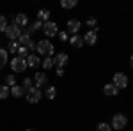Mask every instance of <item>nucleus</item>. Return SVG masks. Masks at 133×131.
<instances>
[{"instance_id": "nucleus-30", "label": "nucleus", "mask_w": 133, "mask_h": 131, "mask_svg": "<svg viewBox=\"0 0 133 131\" xmlns=\"http://www.w3.org/2000/svg\"><path fill=\"white\" fill-rule=\"evenodd\" d=\"M5 29H7V20H5V16L0 14V32H5Z\"/></svg>"}, {"instance_id": "nucleus-13", "label": "nucleus", "mask_w": 133, "mask_h": 131, "mask_svg": "<svg viewBox=\"0 0 133 131\" xmlns=\"http://www.w3.org/2000/svg\"><path fill=\"white\" fill-rule=\"evenodd\" d=\"M96 41H98V34H96V32H87V34H85V36H83V43H85V44H89V46H94V44H96Z\"/></svg>"}, {"instance_id": "nucleus-19", "label": "nucleus", "mask_w": 133, "mask_h": 131, "mask_svg": "<svg viewBox=\"0 0 133 131\" xmlns=\"http://www.w3.org/2000/svg\"><path fill=\"white\" fill-rule=\"evenodd\" d=\"M7 64V50L0 48V69H4V66Z\"/></svg>"}, {"instance_id": "nucleus-36", "label": "nucleus", "mask_w": 133, "mask_h": 131, "mask_svg": "<svg viewBox=\"0 0 133 131\" xmlns=\"http://www.w3.org/2000/svg\"><path fill=\"white\" fill-rule=\"evenodd\" d=\"M27 131H34V129H30V128H29V129H27Z\"/></svg>"}, {"instance_id": "nucleus-5", "label": "nucleus", "mask_w": 133, "mask_h": 131, "mask_svg": "<svg viewBox=\"0 0 133 131\" xmlns=\"http://www.w3.org/2000/svg\"><path fill=\"white\" fill-rule=\"evenodd\" d=\"M5 36H7L11 41H18V37L21 36V29L16 27L14 23H11V25H7V29H5Z\"/></svg>"}, {"instance_id": "nucleus-26", "label": "nucleus", "mask_w": 133, "mask_h": 131, "mask_svg": "<svg viewBox=\"0 0 133 131\" xmlns=\"http://www.w3.org/2000/svg\"><path fill=\"white\" fill-rule=\"evenodd\" d=\"M18 48H20V46H18V43H16V41L7 43V51H11V53H16V51H18Z\"/></svg>"}, {"instance_id": "nucleus-12", "label": "nucleus", "mask_w": 133, "mask_h": 131, "mask_svg": "<svg viewBox=\"0 0 133 131\" xmlns=\"http://www.w3.org/2000/svg\"><path fill=\"white\" fill-rule=\"evenodd\" d=\"M25 62H27V67H39V64H41V59L37 57V55H29L27 59H25Z\"/></svg>"}, {"instance_id": "nucleus-32", "label": "nucleus", "mask_w": 133, "mask_h": 131, "mask_svg": "<svg viewBox=\"0 0 133 131\" xmlns=\"http://www.w3.org/2000/svg\"><path fill=\"white\" fill-rule=\"evenodd\" d=\"M59 39H61L62 43H66V41H69V36H68V32H66V30L59 32Z\"/></svg>"}, {"instance_id": "nucleus-10", "label": "nucleus", "mask_w": 133, "mask_h": 131, "mask_svg": "<svg viewBox=\"0 0 133 131\" xmlns=\"http://www.w3.org/2000/svg\"><path fill=\"white\" fill-rule=\"evenodd\" d=\"M34 83H36V87H39V89H41L43 85H46V83H48L46 74L41 73V71H37V73H36V76H34Z\"/></svg>"}, {"instance_id": "nucleus-34", "label": "nucleus", "mask_w": 133, "mask_h": 131, "mask_svg": "<svg viewBox=\"0 0 133 131\" xmlns=\"http://www.w3.org/2000/svg\"><path fill=\"white\" fill-rule=\"evenodd\" d=\"M55 73H57V76H64V69H57Z\"/></svg>"}, {"instance_id": "nucleus-1", "label": "nucleus", "mask_w": 133, "mask_h": 131, "mask_svg": "<svg viewBox=\"0 0 133 131\" xmlns=\"http://www.w3.org/2000/svg\"><path fill=\"white\" fill-rule=\"evenodd\" d=\"M37 53L39 55H43V57H51L53 55V51H55V48H53V44H51L48 39H44V41H39L37 43Z\"/></svg>"}, {"instance_id": "nucleus-27", "label": "nucleus", "mask_w": 133, "mask_h": 131, "mask_svg": "<svg viewBox=\"0 0 133 131\" xmlns=\"http://www.w3.org/2000/svg\"><path fill=\"white\" fill-rule=\"evenodd\" d=\"M96 129L98 131H112V126L107 124V122H99V124L96 126Z\"/></svg>"}, {"instance_id": "nucleus-33", "label": "nucleus", "mask_w": 133, "mask_h": 131, "mask_svg": "<svg viewBox=\"0 0 133 131\" xmlns=\"http://www.w3.org/2000/svg\"><path fill=\"white\" fill-rule=\"evenodd\" d=\"M27 48H29V50H36V48H37V43H34V41H30V43L27 44Z\"/></svg>"}, {"instance_id": "nucleus-35", "label": "nucleus", "mask_w": 133, "mask_h": 131, "mask_svg": "<svg viewBox=\"0 0 133 131\" xmlns=\"http://www.w3.org/2000/svg\"><path fill=\"white\" fill-rule=\"evenodd\" d=\"M130 66H131V69H133V55H131V59H130Z\"/></svg>"}, {"instance_id": "nucleus-15", "label": "nucleus", "mask_w": 133, "mask_h": 131, "mask_svg": "<svg viewBox=\"0 0 133 131\" xmlns=\"http://www.w3.org/2000/svg\"><path fill=\"white\" fill-rule=\"evenodd\" d=\"M80 27H82V23H80L78 20H69V21H68V30L73 32V36L80 30Z\"/></svg>"}, {"instance_id": "nucleus-21", "label": "nucleus", "mask_w": 133, "mask_h": 131, "mask_svg": "<svg viewBox=\"0 0 133 131\" xmlns=\"http://www.w3.org/2000/svg\"><path fill=\"white\" fill-rule=\"evenodd\" d=\"M44 96H46L48 99H55V96H57V89H55V87H48V89L44 91Z\"/></svg>"}, {"instance_id": "nucleus-2", "label": "nucleus", "mask_w": 133, "mask_h": 131, "mask_svg": "<svg viewBox=\"0 0 133 131\" xmlns=\"http://www.w3.org/2000/svg\"><path fill=\"white\" fill-rule=\"evenodd\" d=\"M25 96H27V101H29L30 105H36V103H39V101L43 99L41 89H39V87H36V85L32 87L30 91H27V94H25Z\"/></svg>"}, {"instance_id": "nucleus-16", "label": "nucleus", "mask_w": 133, "mask_h": 131, "mask_svg": "<svg viewBox=\"0 0 133 131\" xmlns=\"http://www.w3.org/2000/svg\"><path fill=\"white\" fill-rule=\"evenodd\" d=\"M11 94H12L14 98H23L27 92L23 89V85H14V87H11Z\"/></svg>"}, {"instance_id": "nucleus-8", "label": "nucleus", "mask_w": 133, "mask_h": 131, "mask_svg": "<svg viewBox=\"0 0 133 131\" xmlns=\"http://www.w3.org/2000/svg\"><path fill=\"white\" fill-rule=\"evenodd\" d=\"M53 59V66L57 69H64V66L68 64V55L66 53H57V57H51Z\"/></svg>"}, {"instance_id": "nucleus-7", "label": "nucleus", "mask_w": 133, "mask_h": 131, "mask_svg": "<svg viewBox=\"0 0 133 131\" xmlns=\"http://www.w3.org/2000/svg\"><path fill=\"white\" fill-rule=\"evenodd\" d=\"M43 32L48 36V37H53V36H57V23H53V21H46V23H43Z\"/></svg>"}, {"instance_id": "nucleus-25", "label": "nucleus", "mask_w": 133, "mask_h": 131, "mask_svg": "<svg viewBox=\"0 0 133 131\" xmlns=\"http://www.w3.org/2000/svg\"><path fill=\"white\" fill-rule=\"evenodd\" d=\"M5 85H7V87H14V85H16V76H14V74H7V76H5Z\"/></svg>"}, {"instance_id": "nucleus-3", "label": "nucleus", "mask_w": 133, "mask_h": 131, "mask_svg": "<svg viewBox=\"0 0 133 131\" xmlns=\"http://www.w3.org/2000/svg\"><path fill=\"white\" fill-rule=\"evenodd\" d=\"M126 124H128V117L124 113H115L112 117V124L110 126H112L114 129H124Z\"/></svg>"}, {"instance_id": "nucleus-9", "label": "nucleus", "mask_w": 133, "mask_h": 131, "mask_svg": "<svg viewBox=\"0 0 133 131\" xmlns=\"http://www.w3.org/2000/svg\"><path fill=\"white\" fill-rule=\"evenodd\" d=\"M12 23H14L16 27H20V29H23V27H27V25H29V18H27V14H23V12H20V14H16V16H14V20H12Z\"/></svg>"}, {"instance_id": "nucleus-28", "label": "nucleus", "mask_w": 133, "mask_h": 131, "mask_svg": "<svg viewBox=\"0 0 133 131\" xmlns=\"http://www.w3.org/2000/svg\"><path fill=\"white\" fill-rule=\"evenodd\" d=\"M39 29H43V23L37 20V21H34V23L30 25V29H29V30H30V34H32V32H37Z\"/></svg>"}, {"instance_id": "nucleus-6", "label": "nucleus", "mask_w": 133, "mask_h": 131, "mask_svg": "<svg viewBox=\"0 0 133 131\" xmlns=\"http://www.w3.org/2000/svg\"><path fill=\"white\" fill-rule=\"evenodd\" d=\"M114 85L121 91V89H124V87H128V76L124 74V73H115L114 74Z\"/></svg>"}, {"instance_id": "nucleus-29", "label": "nucleus", "mask_w": 133, "mask_h": 131, "mask_svg": "<svg viewBox=\"0 0 133 131\" xmlns=\"http://www.w3.org/2000/svg\"><path fill=\"white\" fill-rule=\"evenodd\" d=\"M32 83H34V81H32L30 78H25V80H23V89H25V92H27V91H30L32 87H34Z\"/></svg>"}, {"instance_id": "nucleus-23", "label": "nucleus", "mask_w": 133, "mask_h": 131, "mask_svg": "<svg viewBox=\"0 0 133 131\" xmlns=\"http://www.w3.org/2000/svg\"><path fill=\"white\" fill-rule=\"evenodd\" d=\"M61 5L64 7V9H73V7L76 5V0H62Z\"/></svg>"}, {"instance_id": "nucleus-24", "label": "nucleus", "mask_w": 133, "mask_h": 131, "mask_svg": "<svg viewBox=\"0 0 133 131\" xmlns=\"http://www.w3.org/2000/svg\"><path fill=\"white\" fill-rule=\"evenodd\" d=\"M43 67H44V69H51V67H53V59H51V57H44V59H43Z\"/></svg>"}, {"instance_id": "nucleus-20", "label": "nucleus", "mask_w": 133, "mask_h": 131, "mask_svg": "<svg viewBox=\"0 0 133 131\" xmlns=\"http://www.w3.org/2000/svg\"><path fill=\"white\" fill-rule=\"evenodd\" d=\"M9 94H11V89L7 85H0V99H7Z\"/></svg>"}, {"instance_id": "nucleus-11", "label": "nucleus", "mask_w": 133, "mask_h": 131, "mask_svg": "<svg viewBox=\"0 0 133 131\" xmlns=\"http://www.w3.org/2000/svg\"><path fill=\"white\" fill-rule=\"evenodd\" d=\"M103 94H105V96L114 98V96H117V94H119V89H117L114 83H107V85L103 87Z\"/></svg>"}, {"instance_id": "nucleus-17", "label": "nucleus", "mask_w": 133, "mask_h": 131, "mask_svg": "<svg viewBox=\"0 0 133 131\" xmlns=\"http://www.w3.org/2000/svg\"><path fill=\"white\" fill-rule=\"evenodd\" d=\"M18 41H20L23 46H27V44L32 41V39H30V30H29V29H25V30L21 32V36L18 37Z\"/></svg>"}, {"instance_id": "nucleus-4", "label": "nucleus", "mask_w": 133, "mask_h": 131, "mask_svg": "<svg viewBox=\"0 0 133 131\" xmlns=\"http://www.w3.org/2000/svg\"><path fill=\"white\" fill-rule=\"evenodd\" d=\"M11 69L14 71V73H21V71H25V69H27V62H25V59L12 57V60H11Z\"/></svg>"}, {"instance_id": "nucleus-22", "label": "nucleus", "mask_w": 133, "mask_h": 131, "mask_svg": "<svg viewBox=\"0 0 133 131\" xmlns=\"http://www.w3.org/2000/svg\"><path fill=\"white\" fill-rule=\"evenodd\" d=\"M16 53H18L20 59H27V57H29V48H27V46H20Z\"/></svg>"}, {"instance_id": "nucleus-14", "label": "nucleus", "mask_w": 133, "mask_h": 131, "mask_svg": "<svg viewBox=\"0 0 133 131\" xmlns=\"http://www.w3.org/2000/svg\"><path fill=\"white\" fill-rule=\"evenodd\" d=\"M69 44H71L73 48H82L83 44V36H78V34H75V36H71V39H69Z\"/></svg>"}, {"instance_id": "nucleus-31", "label": "nucleus", "mask_w": 133, "mask_h": 131, "mask_svg": "<svg viewBox=\"0 0 133 131\" xmlns=\"http://www.w3.org/2000/svg\"><path fill=\"white\" fill-rule=\"evenodd\" d=\"M87 27H91L92 30H94V29L98 27V20H96V18H89V20H87Z\"/></svg>"}, {"instance_id": "nucleus-18", "label": "nucleus", "mask_w": 133, "mask_h": 131, "mask_svg": "<svg viewBox=\"0 0 133 131\" xmlns=\"http://www.w3.org/2000/svg\"><path fill=\"white\" fill-rule=\"evenodd\" d=\"M48 18H50V11L48 9H41L39 12H37V20L41 21V23H46Z\"/></svg>"}]
</instances>
